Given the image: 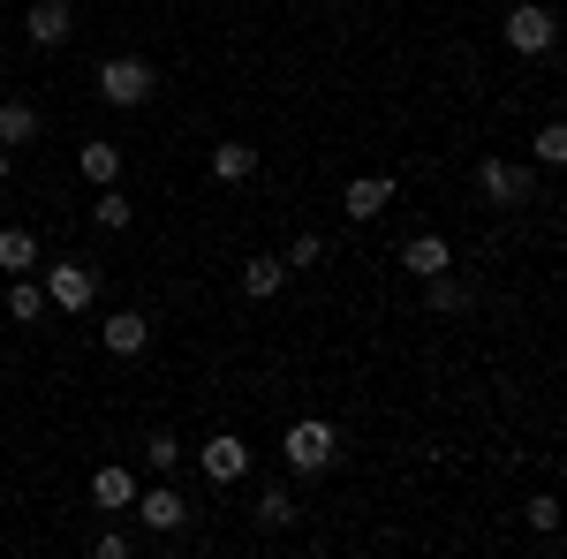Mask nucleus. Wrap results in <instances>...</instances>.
I'll return each mask as SVG.
<instances>
[{"label": "nucleus", "mask_w": 567, "mask_h": 559, "mask_svg": "<svg viewBox=\"0 0 567 559\" xmlns=\"http://www.w3.org/2000/svg\"><path fill=\"white\" fill-rule=\"evenodd\" d=\"M280 454H288V469H296V476H326V469H333V454H341V431L326 424V416H296V424L280 431Z\"/></svg>", "instance_id": "obj_1"}, {"label": "nucleus", "mask_w": 567, "mask_h": 559, "mask_svg": "<svg viewBox=\"0 0 567 559\" xmlns=\"http://www.w3.org/2000/svg\"><path fill=\"white\" fill-rule=\"evenodd\" d=\"M152 91H159V69H152V61H136V53L99 61V99H106V106H144Z\"/></svg>", "instance_id": "obj_2"}, {"label": "nucleus", "mask_w": 567, "mask_h": 559, "mask_svg": "<svg viewBox=\"0 0 567 559\" xmlns=\"http://www.w3.org/2000/svg\"><path fill=\"white\" fill-rule=\"evenodd\" d=\"M553 39H560L553 8H537V0H515V8H507V45H515V53H553Z\"/></svg>", "instance_id": "obj_3"}, {"label": "nucleus", "mask_w": 567, "mask_h": 559, "mask_svg": "<svg viewBox=\"0 0 567 559\" xmlns=\"http://www.w3.org/2000/svg\"><path fill=\"white\" fill-rule=\"evenodd\" d=\"M197 469H205V484H243V476H250V446H243L235 431H213V438L197 446Z\"/></svg>", "instance_id": "obj_4"}, {"label": "nucleus", "mask_w": 567, "mask_h": 559, "mask_svg": "<svg viewBox=\"0 0 567 559\" xmlns=\"http://www.w3.org/2000/svg\"><path fill=\"white\" fill-rule=\"evenodd\" d=\"M130 515L144 521L152 537H167V529H182V521H189V499H182V491H167V484H152V491H136V499H130Z\"/></svg>", "instance_id": "obj_5"}, {"label": "nucleus", "mask_w": 567, "mask_h": 559, "mask_svg": "<svg viewBox=\"0 0 567 559\" xmlns=\"http://www.w3.org/2000/svg\"><path fill=\"white\" fill-rule=\"evenodd\" d=\"M477 197L484 205H529V167H515V159H484L477 167Z\"/></svg>", "instance_id": "obj_6"}, {"label": "nucleus", "mask_w": 567, "mask_h": 559, "mask_svg": "<svg viewBox=\"0 0 567 559\" xmlns=\"http://www.w3.org/2000/svg\"><path fill=\"white\" fill-rule=\"evenodd\" d=\"M91 296H99L91 265H53V272H45V302H53V310H91Z\"/></svg>", "instance_id": "obj_7"}, {"label": "nucleus", "mask_w": 567, "mask_h": 559, "mask_svg": "<svg viewBox=\"0 0 567 559\" xmlns=\"http://www.w3.org/2000/svg\"><path fill=\"white\" fill-rule=\"evenodd\" d=\"M144 341H152V318H144V310H114V318L99 325V348H106V355H122V363L144 355Z\"/></svg>", "instance_id": "obj_8"}, {"label": "nucleus", "mask_w": 567, "mask_h": 559, "mask_svg": "<svg viewBox=\"0 0 567 559\" xmlns=\"http://www.w3.org/2000/svg\"><path fill=\"white\" fill-rule=\"evenodd\" d=\"M393 197H401V182H393V174H363V182L341 189V213H349V219H379Z\"/></svg>", "instance_id": "obj_9"}, {"label": "nucleus", "mask_w": 567, "mask_h": 559, "mask_svg": "<svg viewBox=\"0 0 567 559\" xmlns=\"http://www.w3.org/2000/svg\"><path fill=\"white\" fill-rule=\"evenodd\" d=\"M76 31V8L69 0H31V45H61Z\"/></svg>", "instance_id": "obj_10"}, {"label": "nucleus", "mask_w": 567, "mask_h": 559, "mask_svg": "<svg viewBox=\"0 0 567 559\" xmlns=\"http://www.w3.org/2000/svg\"><path fill=\"white\" fill-rule=\"evenodd\" d=\"M446 265H454L446 235H416V242L401 250V272H416V280H432V272H446Z\"/></svg>", "instance_id": "obj_11"}, {"label": "nucleus", "mask_w": 567, "mask_h": 559, "mask_svg": "<svg viewBox=\"0 0 567 559\" xmlns=\"http://www.w3.org/2000/svg\"><path fill=\"white\" fill-rule=\"evenodd\" d=\"M130 499H136V476L130 469H99V476H91V507H99V515H122Z\"/></svg>", "instance_id": "obj_12"}, {"label": "nucleus", "mask_w": 567, "mask_h": 559, "mask_svg": "<svg viewBox=\"0 0 567 559\" xmlns=\"http://www.w3.org/2000/svg\"><path fill=\"white\" fill-rule=\"evenodd\" d=\"M0 272H39V235H23V227H0Z\"/></svg>", "instance_id": "obj_13"}, {"label": "nucleus", "mask_w": 567, "mask_h": 559, "mask_svg": "<svg viewBox=\"0 0 567 559\" xmlns=\"http://www.w3.org/2000/svg\"><path fill=\"white\" fill-rule=\"evenodd\" d=\"M39 136V106L31 99H0V144L16 152V144H31Z\"/></svg>", "instance_id": "obj_14"}, {"label": "nucleus", "mask_w": 567, "mask_h": 559, "mask_svg": "<svg viewBox=\"0 0 567 559\" xmlns=\"http://www.w3.org/2000/svg\"><path fill=\"white\" fill-rule=\"evenodd\" d=\"M258 174V144H213V182H250Z\"/></svg>", "instance_id": "obj_15"}, {"label": "nucleus", "mask_w": 567, "mask_h": 559, "mask_svg": "<svg viewBox=\"0 0 567 559\" xmlns=\"http://www.w3.org/2000/svg\"><path fill=\"white\" fill-rule=\"evenodd\" d=\"M280 280H288V265H280V258H250V265H243V296H280Z\"/></svg>", "instance_id": "obj_16"}, {"label": "nucleus", "mask_w": 567, "mask_h": 559, "mask_svg": "<svg viewBox=\"0 0 567 559\" xmlns=\"http://www.w3.org/2000/svg\"><path fill=\"white\" fill-rule=\"evenodd\" d=\"M91 219H99L106 235H122V227H130V219H136V205H130V197H122V189H114V182H106V189H99V205H91Z\"/></svg>", "instance_id": "obj_17"}, {"label": "nucleus", "mask_w": 567, "mask_h": 559, "mask_svg": "<svg viewBox=\"0 0 567 559\" xmlns=\"http://www.w3.org/2000/svg\"><path fill=\"white\" fill-rule=\"evenodd\" d=\"M76 167H84V182H99V189H106V182L122 174V152H114V144H84V152H76Z\"/></svg>", "instance_id": "obj_18"}, {"label": "nucleus", "mask_w": 567, "mask_h": 559, "mask_svg": "<svg viewBox=\"0 0 567 559\" xmlns=\"http://www.w3.org/2000/svg\"><path fill=\"white\" fill-rule=\"evenodd\" d=\"M288 521H296V499H288L280 484H265L258 491V529H288Z\"/></svg>", "instance_id": "obj_19"}, {"label": "nucleus", "mask_w": 567, "mask_h": 559, "mask_svg": "<svg viewBox=\"0 0 567 559\" xmlns=\"http://www.w3.org/2000/svg\"><path fill=\"white\" fill-rule=\"evenodd\" d=\"M424 288H432V310H470V288L454 280V265H446V272H432Z\"/></svg>", "instance_id": "obj_20"}, {"label": "nucleus", "mask_w": 567, "mask_h": 559, "mask_svg": "<svg viewBox=\"0 0 567 559\" xmlns=\"http://www.w3.org/2000/svg\"><path fill=\"white\" fill-rule=\"evenodd\" d=\"M529 152H537V167H567V130H560V122H545Z\"/></svg>", "instance_id": "obj_21"}, {"label": "nucleus", "mask_w": 567, "mask_h": 559, "mask_svg": "<svg viewBox=\"0 0 567 559\" xmlns=\"http://www.w3.org/2000/svg\"><path fill=\"white\" fill-rule=\"evenodd\" d=\"M553 521H560V499H553V491H537V499H529V529H537V537H553Z\"/></svg>", "instance_id": "obj_22"}, {"label": "nucleus", "mask_w": 567, "mask_h": 559, "mask_svg": "<svg viewBox=\"0 0 567 559\" xmlns=\"http://www.w3.org/2000/svg\"><path fill=\"white\" fill-rule=\"evenodd\" d=\"M144 454H152V469H159V476H167V469H175V462H182V446H175V438H167V431H152V446H144Z\"/></svg>", "instance_id": "obj_23"}, {"label": "nucleus", "mask_w": 567, "mask_h": 559, "mask_svg": "<svg viewBox=\"0 0 567 559\" xmlns=\"http://www.w3.org/2000/svg\"><path fill=\"white\" fill-rule=\"evenodd\" d=\"M8 310H16V318H39V288H31V272L8 288Z\"/></svg>", "instance_id": "obj_24"}, {"label": "nucleus", "mask_w": 567, "mask_h": 559, "mask_svg": "<svg viewBox=\"0 0 567 559\" xmlns=\"http://www.w3.org/2000/svg\"><path fill=\"white\" fill-rule=\"evenodd\" d=\"M326 258V242H318V235H296V242H288V272H296V265H318Z\"/></svg>", "instance_id": "obj_25"}, {"label": "nucleus", "mask_w": 567, "mask_h": 559, "mask_svg": "<svg viewBox=\"0 0 567 559\" xmlns=\"http://www.w3.org/2000/svg\"><path fill=\"white\" fill-rule=\"evenodd\" d=\"M91 552H99V559H130V537H122V529H99V545H91Z\"/></svg>", "instance_id": "obj_26"}, {"label": "nucleus", "mask_w": 567, "mask_h": 559, "mask_svg": "<svg viewBox=\"0 0 567 559\" xmlns=\"http://www.w3.org/2000/svg\"><path fill=\"white\" fill-rule=\"evenodd\" d=\"M8 167H16V152H8V144H0V182H8Z\"/></svg>", "instance_id": "obj_27"}]
</instances>
